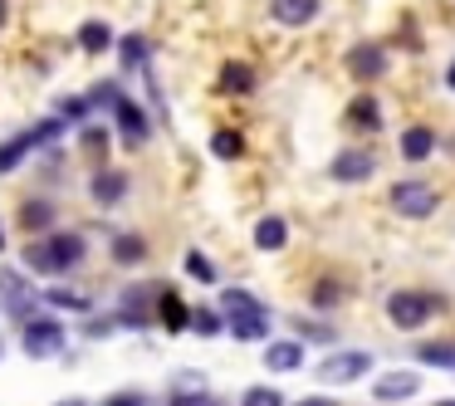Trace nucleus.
I'll use <instances>...</instances> for the list:
<instances>
[{"mask_svg": "<svg viewBox=\"0 0 455 406\" xmlns=\"http://www.w3.org/2000/svg\"><path fill=\"white\" fill-rule=\"evenodd\" d=\"M211 152H216V157H220V162H235V157H240V152H245V138H240V132H235V128H220V132H216V138H211Z\"/></svg>", "mask_w": 455, "mask_h": 406, "instance_id": "nucleus-23", "label": "nucleus"}, {"mask_svg": "<svg viewBox=\"0 0 455 406\" xmlns=\"http://www.w3.org/2000/svg\"><path fill=\"white\" fill-rule=\"evenodd\" d=\"M118 50H123V69H142V60H148V40L142 35H128Z\"/></svg>", "mask_w": 455, "mask_h": 406, "instance_id": "nucleus-27", "label": "nucleus"}, {"mask_svg": "<svg viewBox=\"0 0 455 406\" xmlns=\"http://www.w3.org/2000/svg\"><path fill=\"white\" fill-rule=\"evenodd\" d=\"M108 44H113V30H108L103 20H84V25H79V50H84V54H103Z\"/></svg>", "mask_w": 455, "mask_h": 406, "instance_id": "nucleus-17", "label": "nucleus"}, {"mask_svg": "<svg viewBox=\"0 0 455 406\" xmlns=\"http://www.w3.org/2000/svg\"><path fill=\"white\" fill-rule=\"evenodd\" d=\"M367 372H372V353H328L318 362V382H333V386L363 382Z\"/></svg>", "mask_w": 455, "mask_h": 406, "instance_id": "nucleus-5", "label": "nucleus"}, {"mask_svg": "<svg viewBox=\"0 0 455 406\" xmlns=\"http://www.w3.org/2000/svg\"><path fill=\"white\" fill-rule=\"evenodd\" d=\"M435 406H455V396H445V402H435Z\"/></svg>", "mask_w": 455, "mask_h": 406, "instance_id": "nucleus-37", "label": "nucleus"}, {"mask_svg": "<svg viewBox=\"0 0 455 406\" xmlns=\"http://www.w3.org/2000/svg\"><path fill=\"white\" fill-rule=\"evenodd\" d=\"M338 299H343V284L338 279H318L314 284V308L323 314V308H338Z\"/></svg>", "mask_w": 455, "mask_h": 406, "instance_id": "nucleus-26", "label": "nucleus"}, {"mask_svg": "<svg viewBox=\"0 0 455 406\" xmlns=\"http://www.w3.org/2000/svg\"><path fill=\"white\" fill-rule=\"evenodd\" d=\"M240 406H284V396H279L275 386H250V392L240 396Z\"/></svg>", "mask_w": 455, "mask_h": 406, "instance_id": "nucleus-29", "label": "nucleus"}, {"mask_svg": "<svg viewBox=\"0 0 455 406\" xmlns=\"http://www.w3.org/2000/svg\"><path fill=\"white\" fill-rule=\"evenodd\" d=\"M191 328H196L201 338H216L220 328H226V314H216V308H196V314H191Z\"/></svg>", "mask_w": 455, "mask_h": 406, "instance_id": "nucleus-25", "label": "nucleus"}, {"mask_svg": "<svg viewBox=\"0 0 455 406\" xmlns=\"http://www.w3.org/2000/svg\"><path fill=\"white\" fill-rule=\"evenodd\" d=\"M157 314H162V323H167V328H172V333H181V328H187V323H191V308H187V304H181V299H177V294H162V308H157Z\"/></svg>", "mask_w": 455, "mask_h": 406, "instance_id": "nucleus-22", "label": "nucleus"}, {"mask_svg": "<svg viewBox=\"0 0 455 406\" xmlns=\"http://www.w3.org/2000/svg\"><path fill=\"white\" fill-rule=\"evenodd\" d=\"M172 406H226V402H220L216 392H177Z\"/></svg>", "mask_w": 455, "mask_h": 406, "instance_id": "nucleus-30", "label": "nucleus"}, {"mask_svg": "<svg viewBox=\"0 0 455 406\" xmlns=\"http://www.w3.org/2000/svg\"><path fill=\"white\" fill-rule=\"evenodd\" d=\"M416 392H421V377L416 372H387V377L372 382L377 402H406V396H416Z\"/></svg>", "mask_w": 455, "mask_h": 406, "instance_id": "nucleus-10", "label": "nucleus"}, {"mask_svg": "<svg viewBox=\"0 0 455 406\" xmlns=\"http://www.w3.org/2000/svg\"><path fill=\"white\" fill-rule=\"evenodd\" d=\"M294 406H338L333 396H304V402H294Z\"/></svg>", "mask_w": 455, "mask_h": 406, "instance_id": "nucleus-35", "label": "nucleus"}, {"mask_svg": "<svg viewBox=\"0 0 455 406\" xmlns=\"http://www.w3.org/2000/svg\"><path fill=\"white\" fill-rule=\"evenodd\" d=\"M441 308H445V299L421 294V289H396V294L387 299V318H392L396 328H421V323H431Z\"/></svg>", "mask_w": 455, "mask_h": 406, "instance_id": "nucleus-3", "label": "nucleus"}, {"mask_svg": "<svg viewBox=\"0 0 455 406\" xmlns=\"http://www.w3.org/2000/svg\"><path fill=\"white\" fill-rule=\"evenodd\" d=\"M0 250H5V235H0Z\"/></svg>", "mask_w": 455, "mask_h": 406, "instance_id": "nucleus-40", "label": "nucleus"}, {"mask_svg": "<svg viewBox=\"0 0 455 406\" xmlns=\"http://www.w3.org/2000/svg\"><path fill=\"white\" fill-rule=\"evenodd\" d=\"M20 220H25V230L44 235V230L54 226V206H50V201H25V206H20Z\"/></svg>", "mask_w": 455, "mask_h": 406, "instance_id": "nucleus-19", "label": "nucleus"}, {"mask_svg": "<svg viewBox=\"0 0 455 406\" xmlns=\"http://www.w3.org/2000/svg\"><path fill=\"white\" fill-rule=\"evenodd\" d=\"M372 171H377V157L367 147H343L333 157V167H328V177L343 181V187H357V181H367Z\"/></svg>", "mask_w": 455, "mask_h": 406, "instance_id": "nucleus-7", "label": "nucleus"}, {"mask_svg": "<svg viewBox=\"0 0 455 406\" xmlns=\"http://www.w3.org/2000/svg\"><path fill=\"white\" fill-rule=\"evenodd\" d=\"M84 255H89V245H84V235H74V230H54V235H40L35 245H25L30 275H50V279L79 269Z\"/></svg>", "mask_w": 455, "mask_h": 406, "instance_id": "nucleus-1", "label": "nucleus"}, {"mask_svg": "<svg viewBox=\"0 0 455 406\" xmlns=\"http://www.w3.org/2000/svg\"><path fill=\"white\" fill-rule=\"evenodd\" d=\"M108 406H148V402H142V396L138 392H123V396H113V402Z\"/></svg>", "mask_w": 455, "mask_h": 406, "instance_id": "nucleus-34", "label": "nucleus"}, {"mask_svg": "<svg viewBox=\"0 0 455 406\" xmlns=\"http://www.w3.org/2000/svg\"><path fill=\"white\" fill-rule=\"evenodd\" d=\"M54 138H60V118L40 123V128H30V132H15L11 142H0V171H15L40 142H54Z\"/></svg>", "mask_w": 455, "mask_h": 406, "instance_id": "nucleus-4", "label": "nucleus"}, {"mask_svg": "<svg viewBox=\"0 0 455 406\" xmlns=\"http://www.w3.org/2000/svg\"><path fill=\"white\" fill-rule=\"evenodd\" d=\"M343 64H347V74H353V79H382V74H387V50H382V44H372V40L353 44Z\"/></svg>", "mask_w": 455, "mask_h": 406, "instance_id": "nucleus-9", "label": "nucleus"}, {"mask_svg": "<svg viewBox=\"0 0 455 406\" xmlns=\"http://www.w3.org/2000/svg\"><path fill=\"white\" fill-rule=\"evenodd\" d=\"M103 147H108V132H103V128H84V152H93V157H99Z\"/></svg>", "mask_w": 455, "mask_h": 406, "instance_id": "nucleus-33", "label": "nucleus"}, {"mask_svg": "<svg viewBox=\"0 0 455 406\" xmlns=\"http://www.w3.org/2000/svg\"><path fill=\"white\" fill-rule=\"evenodd\" d=\"M113 118H118V128H123V138L138 147V142H148V118H142V108L132 99H118L113 103Z\"/></svg>", "mask_w": 455, "mask_h": 406, "instance_id": "nucleus-12", "label": "nucleus"}, {"mask_svg": "<svg viewBox=\"0 0 455 406\" xmlns=\"http://www.w3.org/2000/svg\"><path fill=\"white\" fill-rule=\"evenodd\" d=\"M269 15H275L284 30H299L318 15V0H269Z\"/></svg>", "mask_w": 455, "mask_h": 406, "instance_id": "nucleus-11", "label": "nucleus"}, {"mask_svg": "<svg viewBox=\"0 0 455 406\" xmlns=\"http://www.w3.org/2000/svg\"><path fill=\"white\" fill-rule=\"evenodd\" d=\"M445 79H451V89H455V69H451V74H445Z\"/></svg>", "mask_w": 455, "mask_h": 406, "instance_id": "nucleus-38", "label": "nucleus"}, {"mask_svg": "<svg viewBox=\"0 0 455 406\" xmlns=\"http://www.w3.org/2000/svg\"><path fill=\"white\" fill-rule=\"evenodd\" d=\"M220 314H226V328L240 343H259V338L269 333L265 304H259L255 294H245V289H226V294H220Z\"/></svg>", "mask_w": 455, "mask_h": 406, "instance_id": "nucleus-2", "label": "nucleus"}, {"mask_svg": "<svg viewBox=\"0 0 455 406\" xmlns=\"http://www.w3.org/2000/svg\"><path fill=\"white\" fill-rule=\"evenodd\" d=\"M113 259H118V265H142V259H148V240L142 235H118L113 240Z\"/></svg>", "mask_w": 455, "mask_h": 406, "instance_id": "nucleus-20", "label": "nucleus"}, {"mask_svg": "<svg viewBox=\"0 0 455 406\" xmlns=\"http://www.w3.org/2000/svg\"><path fill=\"white\" fill-rule=\"evenodd\" d=\"M435 187L431 181H396L392 187V211H402L406 220H426L435 211Z\"/></svg>", "mask_w": 455, "mask_h": 406, "instance_id": "nucleus-6", "label": "nucleus"}, {"mask_svg": "<svg viewBox=\"0 0 455 406\" xmlns=\"http://www.w3.org/2000/svg\"><path fill=\"white\" fill-rule=\"evenodd\" d=\"M220 89L226 93H250L255 89V69H250V64H226V69H220Z\"/></svg>", "mask_w": 455, "mask_h": 406, "instance_id": "nucleus-18", "label": "nucleus"}, {"mask_svg": "<svg viewBox=\"0 0 455 406\" xmlns=\"http://www.w3.org/2000/svg\"><path fill=\"white\" fill-rule=\"evenodd\" d=\"M347 118H353L357 128H367V132H377V128H382V113H377V99H367V93H363V99H353V103H347Z\"/></svg>", "mask_w": 455, "mask_h": 406, "instance_id": "nucleus-21", "label": "nucleus"}, {"mask_svg": "<svg viewBox=\"0 0 455 406\" xmlns=\"http://www.w3.org/2000/svg\"><path fill=\"white\" fill-rule=\"evenodd\" d=\"M60 118L64 123H84V118H89V99H64L60 103Z\"/></svg>", "mask_w": 455, "mask_h": 406, "instance_id": "nucleus-31", "label": "nucleus"}, {"mask_svg": "<svg viewBox=\"0 0 455 406\" xmlns=\"http://www.w3.org/2000/svg\"><path fill=\"white\" fill-rule=\"evenodd\" d=\"M64 347V328L54 318H30L25 323V353L30 357H54Z\"/></svg>", "mask_w": 455, "mask_h": 406, "instance_id": "nucleus-8", "label": "nucleus"}, {"mask_svg": "<svg viewBox=\"0 0 455 406\" xmlns=\"http://www.w3.org/2000/svg\"><path fill=\"white\" fill-rule=\"evenodd\" d=\"M50 304H54V308H74V314H84V308H89V299L69 294V289H54V294H50Z\"/></svg>", "mask_w": 455, "mask_h": 406, "instance_id": "nucleus-32", "label": "nucleus"}, {"mask_svg": "<svg viewBox=\"0 0 455 406\" xmlns=\"http://www.w3.org/2000/svg\"><path fill=\"white\" fill-rule=\"evenodd\" d=\"M5 15H11V5H5V0H0V25H5Z\"/></svg>", "mask_w": 455, "mask_h": 406, "instance_id": "nucleus-36", "label": "nucleus"}, {"mask_svg": "<svg viewBox=\"0 0 455 406\" xmlns=\"http://www.w3.org/2000/svg\"><path fill=\"white\" fill-rule=\"evenodd\" d=\"M431 147H435V132L431 128H406L402 132V157L406 162H426V157H431Z\"/></svg>", "mask_w": 455, "mask_h": 406, "instance_id": "nucleus-16", "label": "nucleus"}, {"mask_svg": "<svg viewBox=\"0 0 455 406\" xmlns=\"http://www.w3.org/2000/svg\"><path fill=\"white\" fill-rule=\"evenodd\" d=\"M64 406H84V402H64Z\"/></svg>", "mask_w": 455, "mask_h": 406, "instance_id": "nucleus-39", "label": "nucleus"}, {"mask_svg": "<svg viewBox=\"0 0 455 406\" xmlns=\"http://www.w3.org/2000/svg\"><path fill=\"white\" fill-rule=\"evenodd\" d=\"M187 275L191 279H201V284H216V265H211L201 250H187Z\"/></svg>", "mask_w": 455, "mask_h": 406, "instance_id": "nucleus-28", "label": "nucleus"}, {"mask_svg": "<svg viewBox=\"0 0 455 406\" xmlns=\"http://www.w3.org/2000/svg\"><path fill=\"white\" fill-rule=\"evenodd\" d=\"M299 362H304V343H294V338L265 347V367H269V372H294Z\"/></svg>", "mask_w": 455, "mask_h": 406, "instance_id": "nucleus-14", "label": "nucleus"}, {"mask_svg": "<svg viewBox=\"0 0 455 406\" xmlns=\"http://www.w3.org/2000/svg\"><path fill=\"white\" fill-rule=\"evenodd\" d=\"M255 245L265 250V255L284 250V245H289V220H284V216H265V220L255 226Z\"/></svg>", "mask_w": 455, "mask_h": 406, "instance_id": "nucleus-15", "label": "nucleus"}, {"mask_svg": "<svg viewBox=\"0 0 455 406\" xmlns=\"http://www.w3.org/2000/svg\"><path fill=\"white\" fill-rule=\"evenodd\" d=\"M89 196L99 201V206H118L123 196H128V171H99L89 187Z\"/></svg>", "mask_w": 455, "mask_h": 406, "instance_id": "nucleus-13", "label": "nucleus"}, {"mask_svg": "<svg viewBox=\"0 0 455 406\" xmlns=\"http://www.w3.org/2000/svg\"><path fill=\"white\" fill-rule=\"evenodd\" d=\"M416 357L431 367H455V343H421L416 347Z\"/></svg>", "mask_w": 455, "mask_h": 406, "instance_id": "nucleus-24", "label": "nucleus"}]
</instances>
